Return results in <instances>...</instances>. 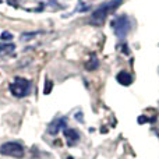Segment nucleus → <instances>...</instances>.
<instances>
[{
    "label": "nucleus",
    "instance_id": "obj_1",
    "mask_svg": "<svg viewBox=\"0 0 159 159\" xmlns=\"http://www.w3.org/2000/svg\"><path fill=\"white\" fill-rule=\"evenodd\" d=\"M121 3H123V0H110V2H107V3H103L101 7H98L92 13L89 22L92 25H101V24H103L105 20H106V17L109 16L110 13H113V11H115L116 8H117L121 4Z\"/></svg>",
    "mask_w": 159,
    "mask_h": 159
},
{
    "label": "nucleus",
    "instance_id": "obj_2",
    "mask_svg": "<svg viewBox=\"0 0 159 159\" xmlns=\"http://www.w3.org/2000/svg\"><path fill=\"white\" fill-rule=\"evenodd\" d=\"M31 91V81L21 77H17L13 84H10V92L17 98H24Z\"/></svg>",
    "mask_w": 159,
    "mask_h": 159
},
{
    "label": "nucleus",
    "instance_id": "obj_3",
    "mask_svg": "<svg viewBox=\"0 0 159 159\" xmlns=\"http://www.w3.org/2000/svg\"><path fill=\"white\" fill-rule=\"evenodd\" d=\"M0 154L20 159L24 157V148L21 144L16 143V141H10V143H4L0 145Z\"/></svg>",
    "mask_w": 159,
    "mask_h": 159
},
{
    "label": "nucleus",
    "instance_id": "obj_4",
    "mask_svg": "<svg viewBox=\"0 0 159 159\" xmlns=\"http://www.w3.org/2000/svg\"><path fill=\"white\" fill-rule=\"evenodd\" d=\"M112 25H113V30H115V34L121 39L131 30V22H130V20L126 16H120L116 20H113Z\"/></svg>",
    "mask_w": 159,
    "mask_h": 159
},
{
    "label": "nucleus",
    "instance_id": "obj_5",
    "mask_svg": "<svg viewBox=\"0 0 159 159\" xmlns=\"http://www.w3.org/2000/svg\"><path fill=\"white\" fill-rule=\"evenodd\" d=\"M64 129H66V117H59L49 124L48 131H49V134L55 135V134H57L60 130H64Z\"/></svg>",
    "mask_w": 159,
    "mask_h": 159
},
{
    "label": "nucleus",
    "instance_id": "obj_6",
    "mask_svg": "<svg viewBox=\"0 0 159 159\" xmlns=\"http://www.w3.org/2000/svg\"><path fill=\"white\" fill-rule=\"evenodd\" d=\"M63 131H64V137H66L67 141H69V145H74V144L80 140V134L74 129H64Z\"/></svg>",
    "mask_w": 159,
    "mask_h": 159
},
{
    "label": "nucleus",
    "instance_id": "obj_7",
    "mask_svg": "<svg viewBox=\"0 0 159 159\" xmlns=\"http://www.w3.org/2000/svg\"><path fill=\"white\" fill-rule=\"evenodd\" d=\"M116 80H117V81L120 82V85H123V87H129V85L133 82L131 74H129V73H126V71L119 73V74L116 75Z\"/></svg>",
    "mask_w": 159,
    "mask_h": 159
},
{
    "label": "nucleus",
    "instance_id": "obj_8",
    "mask_svg": "<svg viewBox=\"0 0 159 159\" xmlns=\"http://www.w3.org/2000/svg\"><path fill=\"white\" fill-rule=\"evenodd\" d=\"M16 50V45L14 43H0V55L3 53H11Z\"/></svg>",
    "mask_w": 159,
    "mask_h": 159
},
{
    "label": "nucleus",
    "instance_id": "obj_9",
    "mask_svg": "<svg viewBox=\"0 0 159 159\" xmlns=\"http://www.w3.org/2000/svg\"><path fill=\"white\" fill-rule=\"evenodd\" d=\"M11 39H13V35H11L10 32L4 31V32L2 34V41H11Z\"/></svg>",
    "mask_w": 159,
    "mask_h": 159
},
{
    "label": "nucleus",
    "instance_id": "obj_10",
    "mask_svg": "<svg viewBox=\"0 0 159 159\" xmlns=\"http://www.w3.org/2000/svg\"><path fill=\"white\" fill-rule=\"evenodd\" d=\"M50 91H52V82H50V81H46V88H45L43 93H45V95H48Z\"/></svg>",
    "mask_w": 159,
    "mask_h": 159
}]
</instances>
